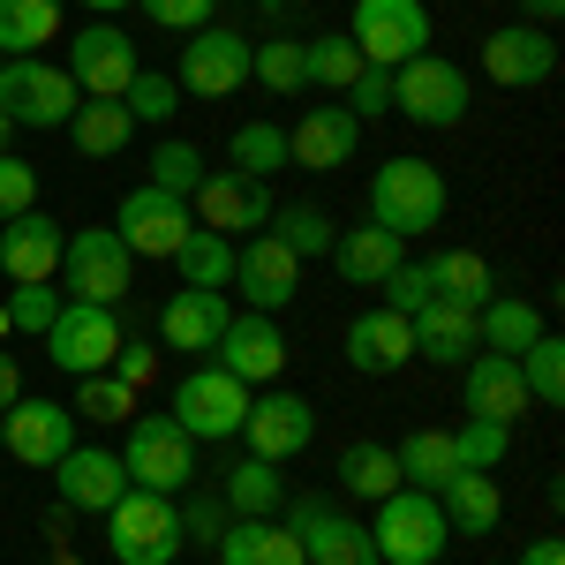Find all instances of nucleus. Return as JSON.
I'll list each match as a JSON object with an SVG mask.
<instances>
[{"label":"nucleus","mask_w":565,"mask_h":565,"mask_svg":"<svg viewBox=\"0 0 565 565\" xmlns=\"http://www.w3.org/2000/svg\"><path fill=\"white\" fill-rule=\"evenodd\" d=\"M445 204H452V189H445V174H437L430 159H385L370 174V226H385L399 242L445 226Z\"/></svg>","instance_id":"nucleus-1"},{"label":"nucleus","mask_w":565,"mask_h":565,"mask_svg":"<svg viewBox=\"0 0 565 565\" xmlns=\"http://www.w3.org/2000/svg\"><path fill=\"white\" fill-rule=\"evenodd\" d=\"M98 521H106L114 565H174L189 551L181 543V505L159 498V490H121V505H106Z\"/></svg>","instance_id":"nucleus-2"},{"label":"nucleus","mask_w":565,"mask_h":565,"mask_svg":"<svg viewBox=\"0 0 565 565\" xmlns=\"http://www.w3.org/2000/svg\"><path fill=\"white\" fill-rule=\"evenodd\" d=\"M468 106H476V84L445 53H415V61L392 68V114H407L415 129H460Z\"/></svg>","instance_id":"nucleus-3"},{"label":"nucleus","mask_w":565,"mask_h":565,"mask_svg":"<svg viewBox=\"0 0 565 565\" xmlns=\"http://www.w3.org/2000/svg\"><path fill=\"white\" fill-rule=\"evenodd\" d=\"M370 543H377V565H437L445 558V543H452V527L437 513L430 490H392L377 498V513H370Z\"/></svg>","instance_id":"nucleus-4"},{"label":"nucleus","mask_w":565,"mask_h":565,"mask_svg":"<svg viewBox=\"0 0 565 565\" xmlns=\"http://www.w3.org/2000/svg\"><path fill=\"white\" fill-rule=\"evenodd\" d=\"M121 468H129V490H159V498H181L196 482V437L181 430L174 415H129V445H121Z\"/></svg>","instance_id":"nucleus-5"},{"label":"nucleus","mask_w":565,"mask_h":565,"mask_svg":"<svg viewBox=\"0 0 565 565\" xmlns=\"http://www.w3.org/2000/svg\"><path fill=\"white\" fill-rule=\"evenodd\" d=\"M76 106H84V90L68 84V68H53L39 53L0 61V114H8L15 129H68Z\"/></svg>","instance_id":"nucleus-6"},{"label":"nucleus","mask_w":565,"mask_h":565,"mask_svg":"<svg viewBox=\"0 0 565 565\" xmlns=\"http://www.w3.org/2000/svg\"><path fill=\"white\" fill-rule=\"evenodd\" d=\"M53 279H68V295L76 302H121L129 295V279H136V257H129V242L114 234V226H76L68 242H61V271Z\"/></svg>","instance_id":"nucleus-7"},{"label":"nucleus","mask_w":565,"mask_h":565,"mask_svg":"<svg viewBox=\"0 0 565 565\" xmlns=\"http://www.w3.org/2000/svg\"><path fill=\"white\" fill-rule=\"evenodd\" d=\"M348 45L370 68H399V61L430 53V8L423 0H354Z\"/></svg>","instance_id":"nucleus-8"},{"label":"nucleus","mask_w":565,"mask_h":565,"mask_svg":"<svg viewBox=\"0 0 565 565\" xmlns=\"http://www.w3.org/2000/svg\"><path fill=\"white\" fill-rule=\"evenodd\" d=\"M121 309L106 302H61V317L45 324V362L68 370V377H90V370H114L121 354Z\"/></svg>","instance_id":"nucleus-9"},{"label":"nucleus","mask_w":565,"mask_h":565,"mask_svg":"<svg viewBox=\"0 0 565 565\" xmlns=\"http://www.w3.org/2000/svg\"><path fill=\"white\" fill-rule=\"evenodd\" d=\"M136 39L121 23H106V15H90L84 31L68 39V84L84 90V98H121L136 84Z\"/></svg>","instance_id":"nucleus-10"},{"label":"nucleus","mask_w":565,"mask_h":565,"mask_svg":"<svg viewBox=\"0 0 565 565\" xmlns=\"http://www.w3.org/2000/svg\"><path fill=\"white\" fill-rule=\"evenodd\" d=\"M167 415H174L181 430L196 437V445H204V437H242V415H249V385H242V377H226V370H189V377H181L174 385V407H167Z\"/></svg>","instance_id":"nucleus-11"},{"label":"nucleus","mask_w":565,"mask_h":565,"mask_svg":"<svg viewBox=\"0 0 565 565\" xmlns=\"http://www.w3.org/2000/svg\"><path fill=\"white\" fill-rule=\"evenodd\" d=\"M287 535L302 543L309 565H377L370 521H348L332 498H295V505H287Z\"/></svg>","instance_id":"nucleus-12"},{"label":"nucleus","mask_w":565,"mask_h":565,"mask_svg":"<svg viewBox=\"0 0 565 565\" xmlns=\"http://www.w3.org/2000/svg\"><path fill=\"white\" fill-rule=\"evenodd\" d=\"M249 45H257V39H242V31H226V23L189 31L174 84L189 90V98H234V90L249 84Z\"/></svg>","instance_id":"nucleus-13"},{"label":"nucleus","mask_w":565,"mask_h":565,"mask_svg":"<svg viewBox=\"0 0 565 565\" xmlns=\"http://www.w3.org/2000/svg\"><path fill=\"white\" fill-rule=\"evenodd\" d=\"M189 226H196V212H189V196H167V189H129L121 196V212H114V234L129 242V257H167L174 264V249L189 242Z\"/></svg>","instance_id":"nucleus-14"},{"label":"nucleus","mask_w":565,"mask_h":565,"mask_svg":"<svg viewBox=\"0 0 565 565\" xmlns=\"http://www.w3.org/2000/svg\"><path fill=\"white\" fill-rule=\"evenodd\" d=\"M68 445H76V415H68V399H15V407H0V452H8V460H23V468H53Z\"/></svg>","instance_id":"nucleus-15"},{"label":"nucleus","mask_w":565,"mask_h":565,"mask_svg":"<svg viewBox=\"0 0 565 565\" xmlns=\"http://www.w3.org/2000/svg\"><path fill=\"white\" fill-rule=\"evenodd\" d=\"M242 437H249V452L257 460H295L309 452V437H317V407H309L302 392H249V415H242Z\"/></svg>","instance_id":"nucleus-16"},{"label":"nucleus","mask_w":565,"mask_h":565,"mask_svg":"<svg viewBox=\"0 0 565 565\" xmlns=\"http://www.w3.org/2000/svg\"><path fill=\"white\" fill-rule=\"evenodd\" d=\"M482 76L505 90H535L558 76V39L551 31H535V23H498L490 39H482Z\"/></svg>","instance_id":"nucleus-17"},{"label":"nucleus","mask_w":565,"mask_h":565,"mask_svg":"<svg viewBox=\"0 0 565 565\" xmlns=\"http://www.w3.org/2000/svg\"><path fill=\"white\" fill-rule=\"evenodd\" d=\"M218 370L226 377H242V385H271L279 370H287V332H279V317H264V309H249V317H226V332H218Z\"/></svg>","instance_id":"nucleus-18"},{"label":"nucleus","mask_w":565,"mask_h":565,"mask_svg":"<svg viewBox=\"0 0 565 565\" xmlns=\"http://www.w3.org/2000/svg\"><path fill=\"white\" fill-rule=\"evenodd\" d=\"M53 490H61L68 513H106V505H121L129 468H121V452H106V445H68V452L53 460Z\"/></svg>","instance_id":"nucleus-19"},{"label":"nucleus","mask_w":565,"mask_h":565,"mask_svg":"<svg viewBox=\"0 0 565 565\" xmlns=\"http://www.w3.org/2000/svg\"><path fill=\"white\" fill-rule=\"evenodd\" d=\"M354 143H362V121H354L340 98H324V106H309L302 121L287 129V159L309 167V174H340L354 159Z\"/></svg>","instance_id":"nucleus-20"},{"label":"nucleus","mask_w":565,"mask_h":565,"mask_svg":"<svg viewBox=\"0 0 565 565\" xmlns=\"http://www.w3.org/2000/svg\"><path fill=\"white\" fill-rule=\"evenodd\" d=\"M234 287H242V302L249 309H287L295 302V287H302V257L295 249H279L271 234H249L242 249H234Z\"/></svg>","instance_id":"nucleus-21"},{"label":"nucleus","mask_w":565,"mask_h":565,"mask_svg":"<svg viewBox=\"0 0 565 565\" xmlns=\"http://www.w3.org/2000/svg\"><path fill=\"white\" fill-rule=\"evenodd\" d=\"M61 242H68V226L31 204V212H15L8 226H0V271H8L15 287L53 279V271H61Z\"/></svg>","instance_id":"nucleus-22"},{"label":"nucleus","mask_w":565,"mask_h":565,"mask_svg":"<svg viewBox=\"0 0 565 565\" xmlns=\"http://www.w3.org/2000/svg\"><path fill=\"white\" fill-rule=\"evenodd\" d=\"M189 212H196V226H212V234H257L264 218H271V196H264V181H249V174H204V189L189 196Z\"/></svg>","instance_id":"nucleus-23"},{"label":"nucleus","mask_w":565,"mask_h":565,"mask_svg":"<svg viewBox=\"0 0 565 565\" xmlns=\"http://www.w3.org/2000/svg\"><path fill=\"white\" fill-rule=\"evenodd\" d=\"M399 362H415V324L399 317V309H362L348 324V370H362V377H392Z\"/></svg>","instance_id":"nucleus-24"},{"label":"nucleus","mask_w":565,"mask_h":565,"mask_svg":"<svg viewBox=\"0 0 565 565\" xmlns=\"http://www.w3.org/2000/svg\"><path fill=\"white\" fill-rule=\"evenodd\" d=\"M527 407H535V399H527L521 362H513V354H482V348L468 354V415H482V423H505V430H513Z\"/></svg>","instance_id":"nucleus-25"},{"label":"nucleus","mask_w":565,"mask_h":565,"mask_svg":"<svg viewBox=\"0 0 565 565\" xmlns=\"http://www.w3.org/2000/svg\"><path fill=\"white\" fill-rule=\"evenodd\" d=\"M226 295H212V287H174V302L159 309V340L174 354H212L218 332H226Z\"/></svg>","instance_id":"nucleus-26"},{"label":"nucleus","mask_w":565,"mask_h":565,"mask_svg":"<svg viewBox=\"0 0 565 565\" xmlns=\"http://www.w3.org/2000/svg\"><path fill=\"white\" fill-rule=\"evenodd\" d=\"M407 324H415V354L437 362V370H460V362L476 354V309L452 302V295H430Z\"/></svg>","instance_id":"nucleus-27"},{"label":"nucleus","mask_w":565,"mask_h":565,"mask_svg":"<svg viewBox=\"0 0 565 565\" xmlns=\"http://www.w3.org/2000/svg\"><path fill=\"white\" fill-rule=\"evenodd\" d=\"M543 332H551V324H543V309L527 302V295H490V302L476 309V348L482 354H513V362H521Z\"/></svg>","instance_id":"nucleus-28"},{"label":"nucleus","mask_w":565,"mask_h":565,"mask_svg":"<svg viewBox=\"0 0 565 565\" xmlns=\"http://www.w3.org/2000/svg\"><path fill=\"white\" fill-rule=\"evenodd\" d=\"M437 513H445V527H460V535H490V527L505 521V490H498L490 468H460V476L437 490Z\"/></svg>","instance_id":"nucleus-29"},{"label":"nucleus","mask_w":565,"mask_h":565,"mask_svg":"<svg viewBox=\"0 0 565 565\" xmlns=\"http://www.w3.org/2000/svg\"><path fill=\"white\" fill-rule=\"evenodd\" d=\"M212 551H218V565H309L302 543L279 521H226Z\"/></svg>","instance_id":"nucleus-30"},{"label":"nucleus","mask_w":565,"mask_h":565,"mask_svg":"<svg viewBox=\"0 0 565 565\" xmlns=\"http://www.w3.org/2000/svg\"><path fill=\"white\" fill-rule=\"evenodd\" d=\"M392 460H399V482L407 490H445V482L460 476V452H452V430H407L392 445Z\"/></svg>","instance_id":"nucleus-31"},{"label":"nucleus","mask_w":565,"mask_h":565,"mask_svg":"<svg viewBox=\"0 0 565 565\" xmlns=\"http://www.w3.org/2000/svg\"><path fill=\"white\" fill-rule=\"evenodd\" d=\"M332 264H340L348 287H377L407 257H399V234H385V226H348V234H332Z\"/></svg>","instance_id":"nucleus-32"},{"label":"nucleus","mask_w":565,"mask_h":565,"mask_svg":"<svg viewBox=\"0 0 565 565\" xmlns=\"http://www.w3.org/2000/svg\"><path fill=\"white\" fill-rule=\"evenodd\" d=\"M129 136H136V121H129L121 98H84V106L68 114V143H76L84 159H114Z\"/></svg>","instance_id":"nucleus-33"},{"label":"nucleus","mask_w":565,"mask_h":565,"mask_svg":"<svg viewBox=\"0 0 565 565\" xmlns=\"http://www.w3.org/2000/svg\"><path fill=\"white\" fill-rule=\"evenodd\" d=\"M226 513L234 521H279V460H234L226 468Z\"/></svg>","instance_id":"nucleus-34"},{"label":"nucleus","mask_w":565,"mask_h":565,"mask_svg":"<svg viewBox=\"0 0 565 565\" xmlns=\"http://www.w3.org/2000/svg\"><path fill=\"white\" fill-rule=\"evenodd\" d=\"M174 271H181V287H212V295H226V287H234V242L212 234V226H189V242L174 249Z\"/></svg>","instance_id":"nucleus-35"},{"label":"nucleus","mask_w":565,"mask_h":565,"mask_svg":"<svg viewBox=\"0 0 565 565\" xmlns=\"http://www.w3.org/2000/svg\"><path fill=\"white\" fill-rule=\"evenodd\" d=\"M61 39V0H0V61H23Z\"/></svg>","instance_id":"nucleus-36"},{"label":"nucleus","mask_w":565,"mask_h":565,"mask_svg":"<svg viewBox=\"0 0 565 565\" xmlns=\"http://www.w3.org/2000/svg\"><path fill=\"white\" fill-rule=\"evenodd\" d=\"M340 490H348V498H370V505L392 498V490H399V460H392V445H370V437L348 445V452H340Z\"/></svg>","instance_id":"nucleus-37"},{"label":"nucleus","mask_w":565,"mask_h":565,"mask_svg":"<svg viewBox=\"0 0 565 565\" xmlns=\"http://www.w3.org/2000/svg\"><path fill=\"white\" fill-rule=\"evenodd\" d=\"M226 167L249 174V181L279 174V167H287V129H279V121H242L234 143H226Z\"/></svg>","instance_id":"nucleus-38"},{"label":"nucleus","mask_w":565,"mask_h":565,"mask_svg":"<svg viewBox=\"0 0 565 565\" xmlns=\"http://www.w3.org/2000/svg\"><path fill=\"white\" fill-rule=\"evenodd\" d=\"M249 84H264L271 98H295V90H309L302 39H264V45H249Z\"/></svg>","instance_id":"nucleus-39"},{"label":"nucleus","mask_w":565,"mask_h":565,"mask_svg":"<svg viewBox=\"0 0 565 565\" xmlns=\"http://www.w3.org/2000/svg\"><path fill=\"white\" fill-rule=\"evenodd\" d=\"M302 68H309V90L340 98V90H348L354 76L370 68V61H362V53H354V45L340 39V31H332V39H302Z\"/></svg>","instance_id":"nucleus-40"},{"label":"nucleus","mask_w":565,"mask_h":565,"mask_svg":"<svg viewBox=\"0 0 565 565\" xmlns=\"http://www.w3.org/2000/svg\"><path fill=\"white\" fill-rule=\"evenodd\" d=\"M264 226H271V242H279V249H295L302 264L309 257H332V234H340L317 204H279V218H264Z\"/></svg>","instance_id":"nucleus-41"},{"label":"nucleus","mask_w":565,"mask_h":565,"mask_svg":"<svg viewBox=\"0 0 565 565\" xmlns=\"http://www.w3.org/2000/svg\"><path fill=\"white\" fill-rule=\"evenodd\" d=\"M430 279H437V295H452V302H468V309H482L490 295H498V279H490V264H482L476 249H445V257H430Z\"/></svg>","instance_id":"nucleus-42"},{"label":"nucleus","mask_w":565,"mask_h":565,"mask_svg":"<svg viewBox=\"0 0 565 565\" xmlns=\"http://www.w3.org/2000/svg\"><path fill=\"white\" fill-rule=\"evenodd\" d=\"M68 415H84V423H129L136 415V385H121L114 370H90V377H76Z\"/></svg>","instance_id":"nucleus-43"},{"label":"nucleus","mask_w":565,"mask_h":565,"mask_svg":"<svg viewBox=\"0 0 565 565\" xmlns=\"http://www.w3.org/2000/svg\"><path fill=\"white\" fill-rule=\"evenodd\" d=\"M204 174H212V167H204V151H196L189 136H167V143L151 151V189H167V196H196Z\"/></svg>","instance_id":"nucleus-44"},{"label":"nucleus","mask_w":565,"mask_h":565,"mask_svg":"<svg viewBox=\"0 0 565 565\" xmlns=\"http://www.w3.org/2000/svg\"><path fill=\"white\" fill-rule=\"evenodd\" d=\"M521 385H527L535 407H558V399H565V340H558V332H543V340L521 354Z\"/></svg>","instance_id":"nucleus-45"},{"label":"nucleus","mask_w":565,"mask_h":565,"mask_svg":"<svg viewBox=\"0 0 565 565\" xmlns=\"http://www.w3.org/2000/svg\"><path fill=\"white\" fill-rule=\"evenodd\" d=\"M452 452H460V468H505L513 430H505V423H482V415H468V423L452 430Z\"/></svg>","instance_id":"nucleus-46"},{"label":"nucleus","mask_w":565,"mask_h":565,"mask_svg":"<svg viewBox=\"0 0 565 565\" xmlns=\"http://www.w3.org/2000/svg\"><path fill=\"white\" fill-rule=\"evenodd\" d=\"M121 106H129V121H174L181 114V84L159 76V68H136V84L121 90Z\"/></svg>","instance_id":"nucleus-47"},{"label":"nucleus","mask_w":565,"mask_h":565,"mask_svg":"<svg viewBox=\"0 0 565 565\" xmlns=\"http://www.w3.org/2000/svg\"><path fill=\"white\" fill-rule=\"evenodd\" d=\"M0 309H8V332H39L45 340V324L61 317V295H53V279H31V287H15Z\"/></svg>","instance_id":"nucleus-48"},{"label":"nucleus","mask_w":565,"mask_h":565,"mask_svg":"<svg viewBox=\"0 0 565 565\" xmlns=\"http://www.w3.org/2000/svg\"><path fill=\"white\" fill-rule=\"evenodd\" d=\"M377 295H385V309H399V317H415V309L437 295V279H430V264H392L385 279H377Z\"/></svg>","instance_id":"nucleus-49"},{"label":"nucleus","mask_w":565,"mask_h":565,"mask_svg":"<svg viewBox=\"0 0 565 565\" xmlns=\"http://www.w3.org/2000/svg\"><path fill=\"white\" fill-rule=\"evenodd\" d=\"M31 204H39V167L15 159V151H0V226L15 212H31Z\"/></svg>","instance_id":"nucleus-50"},{"label":"nucleus","mask_w":565,"mask_h":565,"mask_svg":"<svg viewBox=\"0 0 565 565\" xmlns=\"http://www.w3.org/2000/svg\"><path fill=\"white\" fill-rule=\"evenodd\" d=\"M340 106H348L354 121H385L392 114V68H362V76L340 90Z\"/></svg>","instance_id":"nucleus-51"},{"label":"nucleus","mask_w":565,"mask_h":565,"mask_svg":"<svg viewBox=\"0 0 565 565\" xmlns=\"http://www.w3.org/2000/svg\"><path fill=\"white\" fill-rule=\"evenodd\" d=\"M136 8H143L159 31H181V39H189V31H204V23L218 15V0H136Z\"/></svg>","instance_id":"nucleus-52"},{"label":"nucleus","mask_w":565,"mask_h":565,"mask_svg":"<svg viewBox=\"0 0 565 565\" xmlns=\"http://www.w3.org/2000/svg\"><path fill=\"white\" fill-rule=\"evenodd\" d=\"M226 513H218V498H196V505H181V543H196V551H212Z\"/></svg>","instance_id":"nucleus-53"},{"label":"nucleus","mask_w":565,"mask_h":565,"mask_svg":"<svg viewBox=\"0 0 565 565\" xmlns=\"http://www.w3.org/2000/svg\"><path fill=\"white\" fill-rule=\"evenodd\" d=\"M151 370H159V362H151V348H129V340H121V354H114V377H121V385H151Z\"/></svg>","instance_id":"nucleus-54"},{"label":"nucleus","mask_w":565,"mask_h":565,"mask_svg":"<svg viewBox=\"0 0 565 565\" xmlns=\"http://www.w3.org/2000/svg\"><path fill=\"white\" fill-rule=\"evenodd\" d=\"M15 399H23V362L0 348V407H15Z\"/></svg>","instance_id":"nucleus-55"},{"label":"nucleus","mask_w":565,"mask_h":565,"mask_svg":"<svg viewBox=\"0 0 565 565\" xmlns=\"http://www.w3.org/2000/svg\"><path fill=\"white\" fill-rule=\"evenodd\" d=\"M521 565H565V543L558 535H535V543L521 551Z\"/></svg>","instance_id":"nucleus-56"},{"label":"nucleus","mask_w":565,"mask_h":565,"mask_svg":"<svg viewBox=\"0 0 565 565\" xmlns=\"http://www.w3.org/2000/svg\"><path fill=\"white\" fill-rule=\"evenodd\" d=\"M558 8H565V0H521V23H535V31H551V23H558Z\"/></svg>","instance_id":"nucleus-57"},{"label":"nucleus","mask_w":565,"mask_h":565,"mask_svg":"<svg viewBox=\"0 0 565 565\" xmlns=\"http://www.w3.org/2000/svg\"><path fill=\"white\" fill-rule=\"evenodd\" d=\"M90 15H114V8H136V0H84Z\"/></svg>","instance_id":"nucleus-58"},{"label":"nucleus","mask_w":565,"mask_h":565,"mask_svg":"<svg viewBox=\"0 0 565 565\" xmlns=\"http://www.w3.org/2000/svg\"><path fill=\"white\" fill-rule=\"evenodd\" d=\"M8 136H15V121H8V114H0V151H8Z\"/></svg>","instance_id":"nucleus-59"},{"label":"nucleus","mask_w":565,"mask_h":565,"mask_svg":"<svg viewBox=\"0 0 565 565\" xmlns=\"http://www.w3.org/2000/svg\"><path fill=\"white\" fill-rule=\"evenodd\" d=\"M264 8H271V15H279V8H295V0H264Z\"/></svg>","instance_id":"nucleus-60"},{"label":"nucleus","mask_w":565,"mask_h":565,"mask_svg":"<svg viewBox=\"0 0 565 565\" xmlns=\"http://www.w3.org/2000/svg\"><path fill=\"white\" fill-rule=\"evenodd\" d=\"M0 340H8V309H0Z\"/></svg>","instance_id":"nucleus-61"}]
</instances>
